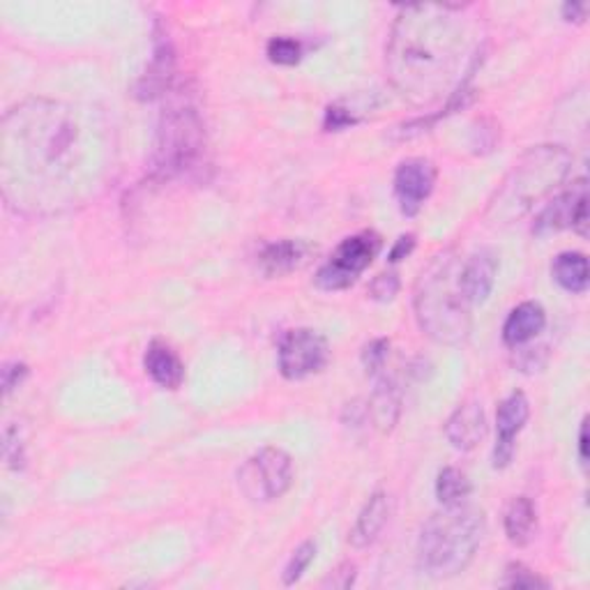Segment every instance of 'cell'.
I'll return each mask as SVG.
<instances>
[{"mask_svg": "<svg viewBox=\"0 0 590 590\" xmlns=\"http://www.w3.org/2000/svg\"><path fill=\"white\" fill-rule=\"evenodd\" d=\"M462 10V5L402 8L387 42V72L410 104L429 106L446 97L452 108L454 100L466 93L479 42Z\"/></svg>", "mask_w": 590, "mask_h": 590, "instance_id": "6da1fadb", "label": "cell"}, {"mask_svg": "<svg viewBox=\"0 0 590 590\" xmlns=\"http://www.w3.org/2000/svg\"><path fill=\"white\" fill-rule=\"evenodd\" d=\"M83 120L60 102H26L3 123V181L16 206L51 208V189L68 185L89 155Z\"/></svg>", "mask_w": 590, "mask_h": 590, "instance_id": "7a4b0ae2", "label": "cell"}, {"mask_svg": "<svg viewBox=\"0 0 590 590\" xmlns=\"http://www.w3.org/2000/svg\"><path fill=\"white\" fill-rule=\"evenodd\" d=\"M464 261L454 250L433 254L415 281L413 308L420 331L436 344L456 346L471 335V308L464 284Z\"/></svg>", "mask_w": 590, "mask_h": 590, "instance_id": "3957f363", "label": "cell"}, {"mask_svg": "<svg viewBox=\"0 0 590 590\" xmlns=\"http://www.w3.org/2000/svg\"><path fill=\"white\" fill-rule=\"evenodd\" d=\"M483 510L462 506L436 512L418 540V567L431 579H450L464 572L485 537Z\"/></svg>", "mask_w": 590, "mask_h": 590, "instance_id": "277c9868", "label": "cell"}, {"mask_svg": "<svg viewBox=\"0 0 590 590\" xmlns=\"http://www.w3.org/2000/svg\"><path fill=\"white\" fill-rule=\"evenodd\" d=\"M572 166V155L560 146H537L514 162L508 178L489 201L487 217L496 224H510L527 215L544 196L563 185Z\"/></svg>", "mask_w": 590, "mask_h": 590, "instance_id": "5b68a950", "label": "cell"}, {"mask_svg": "<svg viewBox=\"0 0 590 590\" xmlns=\"http://www.w3.org/2000/svg\"><path fill=\"white\" fill-rule=\"evenodd\" d=\"M206 132L199 114L192 106L169 108L162 116L155 143V169L158 178H176L194 171L204 160Z\"/></svg>", "mask_w": 590, "mask_h": 590, "instance_id": "8992f818", "label": "cell"}, {"mask_svg": "<svg viewBox=\"0 0 590 590\" xmlns=\"http://www.w3.org/2000/svg\"><path fill=\"white\" fill-rule=\"evenodd\" d=\"M293 462L281 448H264L238 471V487L254 502H270L289 491Z\"/></svg>", "mask_w": 590, "mask_h": 590, "instance_id": "52a82bcc", "label": "cell"}, {"mask_svg": "<svg viewBox=\"0 0 590 590\" xmlns=\"http://www.w3.org/2000/svg\"><path fill=\"white\" fill-rule=\"evenodd\" d=\"M381 235L374 231H362L333 252V256L319 268L314 281L323 291H344L356 284V279L371 266V261L381 252Z\"/></svg>", "mask_w": 590, "mask_h": 590, "instance_id": "ba28073f", "label": "cell"}, {"mask_svg": "<svg viewBox=\"0 0 590 590\" xmlns=\"http://www.w3.org/2000/svg\"><path fill=\"white\" fill-rule=\"evenodd\" d=\"M331 351H327V342L321 333L312 331V327H298V331H289L279 342V371L284 379L289 381H302L327 365Z\"/></svg>", "mask_w": 590, "mask_h": 590, "instance_id": "9c48e42d", "label": "cell"}, {"mask_svg": "<svg viewBox=\"0 0 590 590\" xmlns=\"http://www.w3.org/2000/svg\"><path fill=\"white\" fill-rule=\"evenodd\" d=\"M565 229H575L579 235H588V183L579 178L570 189L560 192L554 201L546 204L533 224L537 238L552 235Z\"/></svg>", "mask_w": 590, "mask_h": 590, "instance_id": "30bf717a", "label": "cell"}, {"mask_svg": "<svg viewBox=\"0 0 590 590\" xmlns=\"http://www.w3.org/2000/svg\"><path fill=\"white\" fill-rule=\"evenodd\" d=\"M531 415L529 397L523 392H512L498 404L496 410V446H494V466L506 468L514 456V439L519 431L527 427Z\"/></svg>", "mask_w": 590, "mask_h": 590, "instance_id": "8fae6325", "label": "cell"}, {"mask_svg": "<svg viewBox=\"0 0 590 590\" xmlns=\"http://www.w3.org/2000/svg\"><path fill=\"white\" fill-rule=\"evenodd\" d=\"M436 185V166L425 158H410L397 166L395 194L404 215H418Z\"/></svg>", "mask_w": 590, "mask_h": 590, "instance_id": "7c38bea8", "label": "cell"}, {"mask_svg": "<svg viewBox=\"0 0 590 590\" xmlns=\"http://www.w3.org/2000/svg\"><path fill=\"white\" fill-rule=\"evenodd\" d=\"M446 436L454 450L468 452L485 441L487 415L479 402H464L446 423Z\"/></svg>", "mask_w": 590, "mask_h": 590, "instance_id": "4fadbf2b", "label": "cell"}, {"mask_svg": "<svg viewBox=\"0 0 590 590\" xmlns=\"http://www.w3.org/2000/svg\"><path fill=\"white\" fill-rule=\"evenodd\" d=\"M498 275V256L491 250H479L468 261H464L462 284L471 304H483L494 291Z\"/></svg>", "mask_w": 590, "mask_h": 590, "instance_id": "5bb4252c", "label": "cell"}, {"mask_svg": "<svg viewBox=\"0 0 590 590\" xmlns=\"http://www.w3.org/2000/svg\"><path fill=\"white\" fill-rule=\"evenodd\" d=\"M143 367L146 374L164 390H178L185 381V365L181 356L162 339L148 344Z\"/></svg>", "mask_w": 590, "mask_h": 590, "instance_id": "9a60e30c", "label": "cell"}, {"mask_svg": "<svg viewBox=\"0 0 590 590\" xmlns=\"http://www.w3.org/2000/svg\"><path fill=\"white\" fill-rule=\"evenodd\" d=\"M390 514H392L390 496L385 491H377L365 502L356 527L351 529V535H348V542H351V546H356V549H367V546L379 540V535L387 527Z\"/></svg>", "mask_w": 590, "mask_h": 590, "instance_id": "2e32d148", "label": "cell"}, {"mask_svg": "<svg viewBox=\"0 0 590 590\" xmlns=\"http://www.w3.org/2000/svg\"><path fill=\"white\" fill-rule=\"evenodd\" d=\"M312 256V247L302 240H277L264 247L258 256L261 270L266 277H284L293 270H300Z\"/></svg>", "mask_w": 590, "mask_h": 590, "instance_id": "e0dca14e", "label": "cell"}, {"mask_svg": "<svg viewBox=\"0 0 590 590\" xmlns=\"http://www.w3.org/2000/svg\"><path fill=\"white\" fill-rule=\"evenodd\" d=\"M367 415L381 433H390L397 427L402 415V387L392 377H381L371 392Z\"/></svg>", "mask_w": 590, "mask_h": 590, "instance_id": "ac0fdd59", "label": "cell"}, {"mask_svg": "<svg viewBox=\"0 0 590 590\" xmlns=\"http://www.w3.org/2000/svg\"><path fill=\"white\" fill-rule=\"evenodd\" d=\"M546 327V312L540 302H521L502 325V342L510 348H521L533 342Z\"/></svg>", "mask_w": 590, "mask_h": 590, "instance_id": "d6986e66", "label": "cell"}, {"mask_svg": "<svg viewBox=\"0 0 590 590\" xmlns=\"http://www.w3.org/2000/svg\"><path fill=\"white\" fill-rule=\"evenodd\" d=\"M173 72H176V56H173V49L169 42H160L155 56H152V62L148 72L143 74L141 83H139V97L143 100H152L160 97L169 91Z\"/></svg>", "mask_w": 590, "mask_h": 590, "instance_id": "ffe728a7", "label": "cell"}, {"mask_svg": "<svg viewBox=\"0 0 590 590\" xmlns=\"http://www.w3.org/2000/svg\"><path fill=\"white\" fill-rule=\"evenodd\" d=\"M537 529V512L533 500L527 496H517L506 510V535L512 544L527 546Z\"/></svg>", "mask_w": 590, "mask_h": 590, "instance_id": "44dd1931", "label": "cell"}, {"mask_svg": "<svg viewBox=\"0 0 590 590\" xmlns=\"http://www.w3.org/2000/svg\"><path fill=\"white\" fill-rule=\"evenodd\" d=\"M552 275L560 289L567 293H583L590 281L588 258L579 252H563L554 258Z\"/></svg>", "mask_w": 590, "mask_h": 590, "instance_id": "7402d4cb", "label": "cell"}, {"mask_svg": "<svg viewBox=\"0 0 590 590\" xmlns=\"http://www.w3.org/2000/svg\"><path fill=\"white\" fill-rule=\"evenodd\" d=\"M471 491L473 487L468 475L454 466L443 468L439 473V479H436V498L443 502V508L462 506V502H466V498L471 496Z\"/></svg>", "mask_w": 590, "mask_h": 590, "instance_id": "603a6c76", "label": "cell"}, {"mask_svg": "<svg viewBox=\"0 0 590 590\" xmlns=\"http://www.w3.org/2000/svg\"><path fill=\"white\" fill-rule=\"evenodd\" d=\"M316 556V544L314 542H302L293 556L287 563V570H284V586H293L302 579V575L308 572V567L312 565Z\"/></svg>", "mask_w": 590, "mask_h": 590, "instance_id": "cb8c5ba5", "label": "cell"}, {"mask_svg": "<svg viewBox=\"0 0 590 590\" xmlns=\"http://www.w3.org/2000/svg\"><path fill=\"white\" fill-rule=\"evenodd\" d=\"M500 586L506 588H549V581L535 575L531 567L523 563H510L506 567V577H502Z\"/></svg>", "mask_w": 590, "mask_h": 590, "instance_id": "d4e9b609", "label": "cell"}, {"mask_svg": "<svg viewBox=\"0 0 590 590\" xmlns=\"http://www.w3.org/2000/svg\"><path fill=\"white\" fill-rule=\"evenodd\" d=\"M268 58L275 65H296L302 58V45L293 37H275L268 45Z\"/></svg>", "mask_w": 590, "mask_h": 590, "instance_id": "484cf974", "label": "cell"}, {"mask_svg": "<svg viewBox=\"0 0 590 590\" xmlns=\"http://www.w3.org/2000/svg\"><path fill=\"white\" fill-rule=\"evenodd\" d=\"M400 293V277L397 273H381L369 284V298L377 302H390Z\"/></svg>", "mask_w": 590, "mask_h": 590, "instance_id": "4316f807", "label": "cell"}, {"mask_svg": "<svg viewBox=\"0 0 590 590\" xmlns=\"http://www.w3.org/2000/svg\"><path fill=\"white\" fill-rule=\"evenodd\" d=\"M390 354V342L387 339H374L365 346L362 351V365L369 371V374H379V371L385 367Z\"/></svg>", "mask_w": 590, "mask_h": 590, "instance_id": "83f0119b", "label": "cell"}, {"mask_svg": "<svg viewBox=\"0 0 590 590\" xmlns=\"http://www.w3.org/2000/svg\"><path fill=\"white\" fill-rule=\"evenodd\" d=\"M3 454H5V462H8L12 468H24L26 454H24V443H21V439H19V429H16V427H8V429H5Z\"/></svg>", "mask_w": 590, "mask_h": 590, "instance_id": "f1b7e54d", "label": "cell"}, {"mask_svg": "<svg viewBox=\"0 0 590 590\" xmlns=\"http://www.w3.org/2000/svg\"><path fill=\"white\" fill-rule=\"evenodd\" d=\"M358 118L348 112V108H344L342 104H333L327 106L325 112V129L327 132H339V129L348 127V125H356Z\"/></svg>", "mask_w": 590, "mask_h": 590, "instance_id": "f546056e", "label": "cell"}, {"mask_svg": "<svg viewBox=\"0 0 590 590\" xmlns=\"http://www.w3.org/2000/svg\"><path fill=\"white\" fill-rule=\"evenodd\" d=\"M356 565L354 563H344L339 565L335 572L327 575V579L323 581V588H335V590H346V588H351L356 583Z\"/></svg>", "mask_w": 590, "mask_h": 590, "instance_id": "4dcf8cb0", "label": "cell"}, {"mask_svg": "<svg viewBox=\"0 0 590 590\" xmlns=\"http://www.w3.org/2000/svg\"><path fill=\"white\" fill-rule=\"evenodd\" d=\"M26 377H28V367L24 362H8L3 369L5 395H12V392L26 381Z\"/></svg>", "mask_w": 590, "mask_h": 590, "instance_id": "1f68e13d", "label": "cell"}, {"mask_svg": "<svg viewBox=\"0 0 590 590\" xmlns=\"http://www.w3.org/2000/svg\"><path fill=\"white\" fill-rule=\"evenodd\" d=\"M413 247H415V235H410V233L402 235L397 240V245L392 247V252H390V264H397V261L406 258L413 252Z\"/></svg>", "mask_w": 590, "mask_h": 590, "instance_id": "d6a6232c", "label": "cell"}, {"mask_svg": "<svg viewBox=\"0 0 590 590\" xmlns=\"http://www.w3.org/2000/svg\"><path fill=\"white\" fill-rule=\"evenodd\" d=\"M586 12H588V5H583V3H565L563 5L565 21H577V24H581V21L586 19Z\"/></svg>", "mask_w": 590, "mask_h": 590, "instance_id": "836d02e7", "label": "cell"}, {"mask_svg": "<svg viewBox=\"0 0 590 590\" xmlns=\"http://www.w3.org/2000/svg\"><path fill=\"white\" fill-rule=\"evenodd\" d=\"M579 459H581V464H588V423L586 420L581 423V429H579Z\"/></svg>", "mask_w": 590, "mask_h": 590, "instance_id": "e575fe53", "label": "cell"}]
</instances>
